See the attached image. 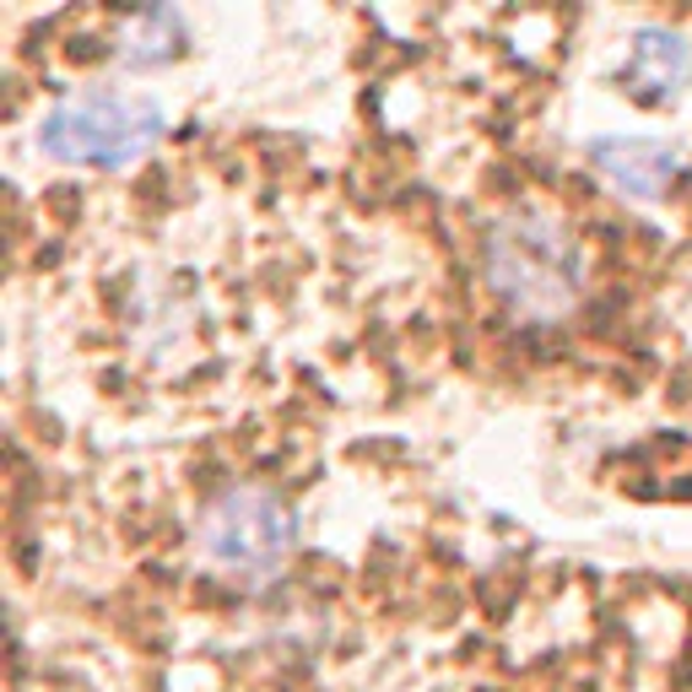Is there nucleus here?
Listing matches in <instances>:
<instances>
[{
    "mask_svg": "<svg viewBox=\"0 0 692 692\" xmlns=\"http://www.w3.org/2000/svg\"><path fill=\"white\" fill-rule=\"evenodd\" d=\"M492 298L520 325H558L584 298V249L579 233L546 205H514L488 228L482 244Z\"/></svg>",
    "mask_w": 692,
    "mask_h": 692,
    "instance_id": "f257e3e1",
    "label": "nucleus"
},
{
    "mask_svg": "<svg viewBox=\"0 0 692 692\" xmlns=\"http://www.w3.org/2000/svg\"><path fill=\"white\" fill-rule=\"evenodd\" d=\"M163 136V103L120 87H82L60 98L39 124V147L60 163L124 168Z\"/></svg>",
    "mask_w": 692,
    "mask_h": 692,
    "instance_id": "f03ea898",
    "label": "nucleus"
},
{
    "mask_svg": "<svg viewBox=\"0 0 692 692\" xmlns=\"http://www.w3.org/2000/svg\"><path fill=\"white\" fill-rule=\"evenodd\" d=\"M298 552V520L282 492L271 488H228L201 514V558L222 579L260 590L277 584Z\"/></svg>",
    "mask_w": 692,
    "mask_h": 692,
    "instance_id": "7ed1b4c3",
    "label": "nucleus"
},
{
    "mask_svg": "<svg viewBox=\"0 0 692 692\" xmlns=\"http://www.w3.org/2000/svg\"><path fill=\"white\" fill-rule=\"evenodd\" d=\"M616 82L628 87L639 103H671L692 82V43L682 33H671V28H644L628 49Z\"/></svg>",
    "mask_w": 692,
    "mask_h": 692,
    "instance_id": "20e7f679",
    "label": "nucleus"
},
{
    "mask_svg": "<svg viewBox=\"0 0 692 692\" xmlns=\"http://www.w3.org/2000/svg\"><path fill=\"white\" fill-rule=\"evenodd\" d=\"M595 168L633 201H660L676 179V147L650 141V136H616V141H595Z\"/></svg>",
    "mask_w": 692,
    "mask_h": 692,
    "instance_id": "39448f33",
    "label": "nucleus"
},
{
    "mask_svg": "<svg viewBox=\"0 0 692 692\" xmlns=\"http://www.w3.org/2000/svg\"><path fill=\"white\" fill-rule=\"evenodd\" d=\"M179 43H184V17L168 11V6H158V11L124 17L120 39H114V54H120L124 66L147 71V66H168V60L179 54Z\"/></svg>",
    "mask_w": 692,
    "mask_h": 692,
    "instance_id": "423d86ee",
    "label": "nucleus"
}]
</instances>
